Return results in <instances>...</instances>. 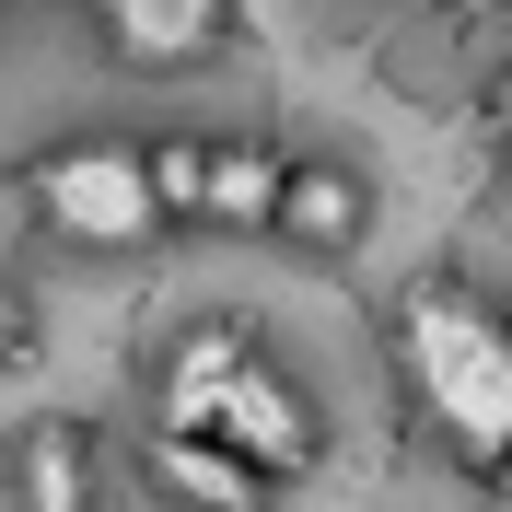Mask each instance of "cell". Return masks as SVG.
Returning a JSON list of instances; mask_svg holds the SVG:
<instances>
[{
    "instance_id": "cell-1",
    "label": "cell",
    "mask_w": 512,
    "mask_h": 512,
    "mask_svg": "<svg viewBox=\"0 0 512 512\" xmlns=\"http://www.w3.org/2000/svg\"><path fill=\"white\" fill-rule=\"evenodd\" d=\"M384 361H396V396L431 443L489 478L512 454V315L466 280H408L396 315H384Z\"/></svg>"
},
{
    "instance_id": "cell-2",
    "label": "cell",
    "mask_w": 512,
    "mask_h": 512,
    "mask_svg": "<svg viewBox=\"0 0 512 512\" xmlns=\"http://www.w3.org/2000/svg\"><path fill=\"white\" fill-rule=\"evenodd\" d=\"M152 419H163V431H198V443H222V454H245L268 489H303L326 466L315 396H303V384L280 373V350H268L256 326H233V315H198L187 338L163 350Z\"/></svg>"
},
{
    "instance_id": "cell-3",
    "label": "cell",
    "mask_w": 512,
    "mask_h": 512,
    "mask_svg": "<svg viewBox=\"0 0 512 512\" xmlns=\"http://www.w3.org/2000/svg\"><path fill=\"white\" fill-rule=\"evenodd\" d=\"M24 198H35V222L59 233V245H82V256H140V245L175 233L163 175H152V140H117V128H82L59 152H35Z\"/></svg>"
},
{
    "instance_id": "cell-4",
    "label": "cell",
    "mask_w": 512,
    "mask_h": 512,
    "mask_svg": "<svg viewBox=\"0 0 512 512\" xmlns=\"http://www.w3.org/2000/svg\"><path fill=\"white\" fill-rule=\"evenodd\" d=\"M152 175H163V210H175V222L268 233L280 140H256V128H187V140H152Z\"/></svg>"
},
{
    "instance_id": "cell-5",
    "label": "cell",
    "mask_w": 512,
    "mask_h": 512,
    "mask_svg": "<svg viewBox=\"0 0 512 512\" xmlns=\"http://www.w3.org/2000/svg\"><path fill=\"white\" fill-rule=\"evenodd\" d=\"M233 24L245 0H94V35L117 70H198L233 47Z\"/></svg>"
},
{
    "instance_id": "cell-6",
    "label": "cell",
    "mask_w": 512,
    "mask_h": 512,
    "mask_svg": "<svg viewBox=\"0 0 512 512\" xmlns=\"http://www.w3.org/2000/svg\"><path fill=\"white\" fill-rule=\"evenodd\" d=\"M268 233L303 245V256H350L361 233H373V187H361V163H338V152H280Z\"/></svg>"
},
{
    "instance_id": "cell-7",
    "label": "cell",
    "mask_w": 512,
    "mask_h": 512,
    "mask_svg": "<svg viewBox=\"0 0 512 512\" xmlns=\"http://www.w3.org/2000/svg\"><path fill=\"white\" fill-rule=\"evenodd\" d=\"M0 478H12V512H105V454L82 419H24Z\"/></svg>"
},
{
    "instance_id": "cell-8",
    "label": "cell",
    "mask_w": 512,
    "mask_h": 512,
    "mask_svg": "<svg viewBox=\"0 0 512 512\" xmlns=\"http://www.w3.org/2000/svg\"><path fill=\"white\" fill-rule=\"evenodd\" d=\"M140 466H152V489H163L175 512H268V501H280L245 454L198 443V431H163V419H152V443H140Z\"/></svg>"
},
{
    "instance_id": "cell-9",
    "label": "cell",
    "mask_w": 512,
    "mask_h": 512,
    "mask_svg": "<svg viewBox=\"0 0 512 512\" xmlns=\"http://www.w3.org/2000/svg\"><path fill=\"white\" fill-rule=\"evenodd\" d=\"M24 350H35V326H24V303H12V280H0V373H24Z\"/></svg>"
},
{
    "instance_id": "cell-10",
    "label": "cell",
    "mask_w": 512,
    "mask_h": 512,
    "mask_svg": "<svg viewBox=\"0 0 512 512\" xmlns=\"http://www.w3.org/2000/svg\"><path fill=\"white\" fill-rule=\"evenodd\" d=\"M489 140L512 152V70H489Z\"/></svg>"
},
{
    "instance_id": "cell-11",
    "label": "cell",
    "mask_w": 512,
    "mask_h": 512,
    "mask_svg": "<svg viewBox=\"0 0 512 512\" xmlns=\"http://www.w3.org/2000/svg\"><path fill=\"white\" fill-rule=\"evenodd\" d=\"M478 489H489V501H501V512H512V454H501V466H489V478H478Z\"/></svg>"
}]
</instances>
